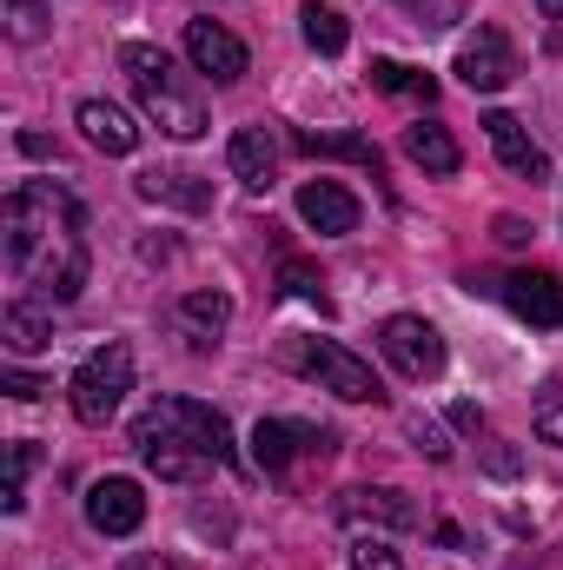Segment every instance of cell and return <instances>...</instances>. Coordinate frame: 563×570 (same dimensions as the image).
<instances>
[{"label": "cell", "mask_w": 563, "mask_h": 570, "mask_svg": "<svg viewBox=\"0 0 563 570\" xmlns=\"http://www.w3.org/2000/svg\"><path fill=\"white\" fill-rule=\"evenodd\" d=\"M0 259L33 305H73L93 273L80 199L60 179H20L0 199Z\"/></svg>", "instance_id": "6da1fadb"}, {"label": "cell", "mask_w": 563, "mask_h": 570, "mask_svg": "<svg viewBox=\"0 0 563 570\" xmlns=\"http://www.w3.org/2000/svg\"><path fill=\"white\" fill-rule=\"evenodd\" d=\"M134 451L152 478L192 484V478L233 464V425H226V412H213L199 399H159L134 419Z\"/></svg>", "instance_id": "7a4b0ae2"}, {"label": "cell", "mask_w": 563, "mask_h": 570, "mask_svg": "<svg viewBox=\"0 0 563 570\" xmlns=\"http://www.w3.org/2000/svg\"><path fill=\"white\" fill-rule=\"evenodd\" d=\"M120 67H127V80H134V94H140L146 120L166 134V140H199L213 120H206V100L186 87V73L159 53V47H146V40H127L120 47Z\"/></svg>", "instance_id": "3957f363"}, {"label": "cell", "mask_w": 563, "mask_h": 570, "mask_svg": "<svg viewBox=\"0 0 563 570\" xmlns=\"http://www.w3.org/2000/svg\"><path fill=\"white\" fill-rule=\"evenodd\" d=\"M285 365L305 372V379H318V385L338 392L345 405H378V399H385L378 372H372L358 352H345L338 338H285Z\"/></svg>", "instance_id": "277c9868"}, {"label": "cell", "mask_w": 563, "mask_h": 570, "mask_svg": "<svg viewBox=\"0 0 563 570\" xmlns=\"http://www.w3.org/2000/svg\"><path fill=\"white\" fill-rule=\"evenodd\" d=\"M127 392H134V345H120V338L100 345V352L73 372V385H67L80 425H107V419L127 405Z\"/></svg>", "instance_id": "5b68a950"}, {"label": "cell", "mask_w": 563, "mask_h": 570, "mask_svg": "<svg viewBox=\"0 0 563 570\" xmlns=\"http://www.w3.org/2000/svg\"><path fill=\"white\" fill-rule=\"evenodd\" d=\"M378 352H385L405 379H418V385L444 372V338H437V325H431V318H412V312H398V318L378 325Z\"/></svg>", "instance_id": "8992f818"}, {"label": "cell", "mask_w": 563, "mask_h": 570, "mask_svg": "<svg viewBox=\"0 0 563 570\" xmlns=\"http://www.w3.org/2000/svg\"><path fill=\"white\" fill-rule=\"evenodd\" d=\"M186 60H192L213 87H233V80H246V67H253L246 40H239L226 20H186Z\"/></svg>", "instance_id": "52a82bcc"}, {"label": "cell", "mask_w": 563, "mask_h": 570, "mask_svg": "<svg viewBox=\"0 0 563 570\" xmlns=\"http://www.w3.org/2000/svg\"><path fill=\"white\" fill-rule=\"evenodd\" d=\"M457 80L471 94H504L517 80V47L504 40V27H477L464 47H457Z\"/></svg>", "instance_id": "ba28073f"}, {"label": "cell", "mask_w": 563, "mask_h": 570, "mask_svg": "<svg viewBox=\"0 0 563 570\" xmlns=\"http://www.w3.org/2000/svg\"><path fill=\"white\" fill-rule=\"evenodd\" d=\"M338 438L325 425H292V419H259L253 431V458H259V471H292V458H325Z\"/></svg>", "instance_id": "9c48e42d"}, {"label": "cell", "mask_w": 563, "mask_h": 570, "mask_svg": "<svg viewBox=\"0 0 563 570\" xmlns=\"http://www.w3.org/2000/svg\"><path fill=\"white\" fill-rule=\"evenodd\" d=\"M298 219H305L318 239H345V233H358L365 206H358L338 179H305V186H298Z\"/></svg>", "instance_id": "30bf717a"}, {"label": "cell", "mask_w": 563, "mask_h": 570, "mask_svg": "<svg viewBox=\"0 0 563 570\" xmlns=\"http://www.w3.org/2000/svg\"><path fill=\"white\" fill-rule=\"evenodd\" d=\"M87 524L100 531V538H134L146 524V498L134 478H100L93 491H87Z\"/></svg>", "instance_id": "8fae6325"}, {"label": "cell", "mask_w": 563, "mask_h": 570, "mask_svg": "<svg viewBox=\"0 0 563 570\" xmlns=\"http://www.w3.org/2000/svg\"><path fill=\"white\" fill-rule=\"evenodd\" d=\"M497 298H504L517 318H531L537 332H557L563 325V279L557 273H504V279H497Z\"/></svg>", "instance_id": "7c38bea8"}, {"label": "cell", "mask_w": 563, "mask_h": 570, "mask_svg": "<svg viewBox=\"0 0 563 570\" xmlns=\"http://www.w3.org/2000/svg\"><path fill=\"white\" fill-rule=\"evenodd\" d=\"M484 134H491V153H497V159H504L517 179H531V186H537V179L551 173L544 146L524 134V120H517V114H484Z\"/></svg>", "instance_id": "4fadbf2b"}, {"label": "cell", "mask_w": 563, "mask_h": 570, "mask_svg": "<svg viewBox=\"0 0 563 570\" xmlns=\"http://www.w3.org/2000/svg\"><path fill=\"white\" fill-rule=\"evenodd\" d=\"M226 166H233V179H239L246 193H266L273 173H279V140H273V127H239L233 146H226Z\"/></svg>", "instance_id": "5bb4252c"}, {"label": "cell", "mask_w": 563, "mask_h": 570, "mask_svg": "<svg viewBox=\"0 0 563 570\" xmlns=\"http://www.w3.org/2000/svg\"><path fill=\"white\" fill-rule=\"evenodd\" d=\"M338 518H345V524H365V518H372V524H398V531H412V524H424V511H418V504H412L405 491H385V484H378V491H372V484L345 491Z\"/></svg>", "instance_id": "9a60e30c"}, {"label": "cell", "mask_w": 563, "mask_h": 570, "mask_svg": "<svg viewBox=\"0 0 563 570\" xmlns=\"http://www.w3.org/2000/svg\"><path fill=\"white\" fill-rule=\"evenodd\" d=\"M73 120H80V134L100 146L107 159H127V153L140 146V127H134L113 100H80V114H73Z\"/></svg>", "instance_id": "2e32d148"}, {"label": "cell", "mask_w": 563, "mask_h": 570, "mask_svg": "<svg viewBox=\"0 0 563 570\" xmlns=\"http://www.w3.org/2000/svg\"><path fill=\"white\" fill-rule=\"evenodd\" d=\"M226 318H233V298H226V292H186V298H179V325H186L192 352H213L219 332H226Z\"/></svg>", "instance_id": "e0dca14e"}, {"label": "cell", "mask_w": 563, "mask_h": 570, "mask_svg": "<svg viewBox=\"0 0 563 570\" xmlns=\"http://www.w3.org/2000/svg\"><path fill=\"white\" fill-rule=\"evenodd\" d=\"M140 199H152V206H186V213H206V206H213V186H206L199 173H179V166H172V173H159V166H152V173H140Z\"/></svg>", "instance_id": "ac0fdd59"}, {"label": "cell", "mask_w": 563, "mask_h": 570, "mask_svg": "<svg viewBox=\"0 0 563 570\" xmlns=\"http://www.w3.org/2000/svg\"><path fill=\"white\" fill-rule=\"evenodd\" d=\"M405 153L418 159L424 173H437V179H451L457 166H464V153H457V140L437 127V120H418V127H405Z\"/></svg>", "instance_id": "d6986e66"}, {"label": "cell", "mask_w": 563, "mask_h": 570, "mask_svg": "<svg viewBox=\"0 0 563 570\" xmlns=\"http://www.w3.org/2000/svg\"><path fill=\"white\" fill-rule=\"evenodd\" d=\"M292 146H298V153H312V159H318V153H325V159H358L372 179L385 173V153L365 140V134H292Z\"/></svg>", "instance_id": "ffe728a7"}, {"label": "cell", "mask_w": 563, "mask_h": 570, "mask_svg": "<svg viewBox=\"0 0 563 570\" xmlns=\"http://www.w3.org/2000/svg\"><path fill=\"white\" fill-rule=\"evenodd\" d=\"M298 27H305V47H312V53H325V60H338V53H345V40H352L345 13H338V7H318V0H305V7H298Z\"/></svg>", "instance_id": "44dd1931"}, {"label": "cell", "mask_w": 563, "mask_h": 570, "mask_svg": "<svg viewBox=\"0 0 563 570\" xmlns=\"http://www.w3.org/2000/svg\"><path fill=\"white\" fill-rule=\"evenodd\" d=\"M0 338H7L13 352H40V345H53V325H47V312H40V305L13 298V305L0 312Z\"/></svg>", "instance_id": "7402d4cb"}, {"label": "cell", "mask_w": 563, "mask_h": 570, "mask_svg": "<svg viewBox=\"0 0 563 570\" xmlns=\"http://www.w3.org/2000/svg\"><path fill=\"white\" fill-rule=\"evenodd\" d=\"M372 87L378 94H398V100H437V80L431 73H418V67H405V60H372Z\"/></svg>", "instance_id": "603a6c76"}, {"label": "cell", "mask_w": 563, "mask_h": 570, "mask_svg": "<svg viewBox=\"0 0 563 570\" xmlns=\"http://www.w3.org/2000/svg\"><path fill=\"white\" fill-rule=\"evenodd\" d=\"M392 7H405V20L424 27V33H451V27L464 20V7H471V0H392Z\"/></svg>", "instance_id": "cb8c5ba5"}, {"label": "cell", "mask_w": 563, "mask_h": 570, "mask_svg": "<svg viewBox=\"0 0 563 570\" xmlns=\"http://www.w3.org/2000/svg\"><path fill=\"white\" fill-rule=\"evenodd\" d=\"M531 431L563 451V385H544V392H537V405H531Z\"/></svg>", "instance_id": "d4e9b609"}, {"label": "cell", "mask_w": 563, "mask_h": 570, "mask_svg": "<svg viewBox=\"0 0 563 570\" xmlns=\"http://www.w3.org/2000/svg\"><path fill=\"white\" fill-rule=\"evenodd\" d=\"M279 285L292 298H312L318 312H332V298H325V279H318V266H305V259H285L279 266Z\"/></svg>", "instance_id": "484cf974"}, {"label": "cell", "mask_w": 563, "mask_h": 570, "mask_svg": "<svg viewBox=\"0 0 563 570\" xmlns=\"http://www.w3.org/2000/svg\"><path fill=\"white\" fill-rule=\"evenodd\" d=\"M40 464V451L20 438V444H7V511H20L27 504V471Z\"/></svg>", "instance_id": "4316f807"}, {"label": "cell", "mask_w": 563, "mask_h": 570, "mask_svg": "<svg viewBox=\"0 0 563 570\" xmlns=\"http://www.w3.org/2000/svg\"><path fill=\"white\" fill-rule=\"evenodd\" d=\"M352 570H405V558H398L385 538H358V544H352Z\"/></svg>", "instance_id": "83f0119b"}, {"label": "cell", "mask_w": 563, "mask_h": 570, "mask_svg": "<svg viewBox=\"0 0 563 570\" xmlns=\"http://www.w3.org/2000/svg\"><path fill=\"white\" fill-rule=\"evenodd\" d=\"M7 27H13V40H40V33H47L40 0H7Z\"/></svg>", "instance_id": "f1b7e54d"}, {"label": "cell", "mask_w": 563, "mask_h": 570, "mask_svg": "<svg viewBox=\"0 0 563 570\" xmlns=\"http://www.w3.org/2000/svg\"><path fill=\"white\" fill-rule=\"evenodd\" d=\"M0 392H7V399H20V405H33V399H40V392H53V385H47V379H33V372H13V365H7V372H0Z\"/></svg>", "instance_id": "f546056e"}, {"label": "cell", "mask_w": 563, "mask_h": 570, "mask_svg": "<svg viewBox=\"0 0 563 570\" xmlns=\"http://www.w3.org/2000/svg\"><path fill=\"white\" fill-rule=\"evenodd\" d=\"M412 438H418V451H424V458H437V464L451 458V444H444V431H437V425H424V419H412Z\"/></svg>", "instance_id": "4dcf8cb0"}, {"label": "cell", "mask_w": 563, "mask_h": 570, "mask_svg": "<svg viewBox=\"0 0 563 570\" xmlns=\"http://www.w3.org/2000/svg\"><path fill=\"white\" fill-rule=\"evenodd\" d=\"M451 425H457V431H484V412L464 399V405H451Z\"/></svg>", "instance_id": "1f68e13d"}, {"label": "cell", "mask_w": 563, "mask_h": 570, "mask_svg": "<svg viewBox=\"0 0 563 570\" xmlns=\"http://www.w3.org/2000/svg\"><path fill=\"white\" fill-rule=\"evenodd\" d=\"M497 239H504V246H524V239H531V226H524V219H511V213H504V219H497Z\"/></svg>", "instance_id": "d6a6232c"}, {"label": "cell", "mask_w": 563, "mask_h": 570, "mask_svg": "<svg viewBox=\"0 0 563 570\" xmlns=\"http://www.w3.org/2000/svg\"><path fill=\"white\" fill-rule=\"evenodd\" d=\"M20 153H27V159H47V153H53V140H40V134H20Z\"/></svg>", "instance_id": "836d02e7"}, {"label": "cell", "mask_w": 563, "mask_h": 570, "mask_svg": "<svg viewBox=\"0 0 563 570\" xmlns=\"http://www.w3.org/2000/svg\"><path fill=\"white\" fill-rule=\"evenodd\" d=\"M127 570H172V564H166V558H134Z\"/></svg>", "instance_id": "e575fe53"}, {"label": "cell", "mask_w": 563, "mask_h": 570, "mask_svg": "<svg viewBox=\"0 0 563 570\" xmlns=\"http://www.w3.org/2000/svg\"><path fill=\"white\" fill-rule=\"evenodd\" d=\"M537 7H544V13H551V20H557V13H563V0H537Z\"/></svg>", "instance_id": "d590c367"}]
</instances>
